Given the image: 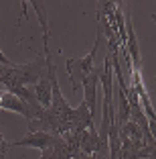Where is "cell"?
<instances>
[{"mask_svg": "<svg viewBox=\"0 0 156 159\" xmlns=\"http://www.w3.org/2000/svg\"><path fill=\"white\" fill-rule=\"evenodd\" d=\"M103 39V33L97 29V35H95V43H93L91 51L87 55H81V57H67L65 59V66H67V75L71 80V86L73 90H79L81 82L95 70V55H97V49H99V41Z\"/></svg>", "mask_w": 156, "mask_h": 159, "instance_id": "cell-1", "label": "cell"}, {"mask_svg": "<svg viewBox=\"0 0 156 159\" xmlns=\"http://www.w3.org/2000/svg\"><path fill=\"white\" fill-rule=\"evenodd\" d=\"M0 110L16 112V114L27 118V122L39 120V118L43 116V112H45L43 106H31L27 100H23L20 96H16V94H12V92H6V90L0 92Z\"/></svg>", "mask_w": 156, "mask_h": 159, "instance_id": "cell-2", "label": "cell"}, {"mask_svg": "<svg viewBox=\"0 0 156 159\" xmlns=\"http://www.w3.org/2000/svg\"><path fill=\"white\" fill-rule=\"evenodd\" d=\"M79 157V139L77 133H67L57 137L49 149L41 151V159H77Z\"/></svg>", "mask_w": 156, "mask_h": 159, "instance_id": "cell-3", "label": "cell"}, {"mask_svg": "<svg viewBox=\"0 0 156 159\" xmlns=\"http://www.w3.org/2000/svg\"><path fill=\"white\" fill-rule=\"evenodd\" d=\"M130 80H132V84H130V86L136 90L138 100H140V106H142L144 114H146V118H148L150 135H152V139L156 141V110H154V106H152L150 96H148L146 88H144V84H142V75H140V71H132V74H130Z\"/></svg>", "mask_w": 156, "mask_h": 159, "instance_id": "cell-4", "label": "cell"}, {"mask_svg": "<svg viewBox=\"0 0 156 159\" xmlns=\"http://www.w3.org/2000/svg\"><path fill=\"white\" fill-rule=\"evenodd\" d=\"M57 141L55 135H51V133H45V131H37V133H27L23 139L14 141V143H8L10 147H35V149H49L53 143Z\"/></svg>", "mask_w": 156, "mask_h": 159, "instance_id": "cell-5", "label": "cell"}, {"mask_svg": "<svg viewBox=\"0 0 156 159\" xmlns=\"http://www.w3.org/2000/svg\"><path fill=\"white\" fill-rule=\"evenodd\" d=\"M97 82H99V71L97 70H93L91 74L81 82V86H83V104L89 108V112L93 114V118H95V112H97V106H95L97 104V98H95Z\"/></svg>", "mask_w": 156, "mask_h": 159, "instance_id": "cell-6", "label": "cell"}, {"mask_svg": "<svg viewBox=\"0 0 156 159\" xmlns=\"http://www.w3.org/2000/svg\"><path fill=\"white\" fill-rule=\"evenodd\" d=\"M32 92H35V96H37L39 104H41L43 108L51 106V82H49V78H47V70H45V75L32 86Z\"/></svg>", "mask_w": 156, "mask_h": 159, "instance_id": "cell-7", "label": "cell"}, {"mask_svg": "<svg viewBox=\"0 0 156 159\" xmlns=\"http://www.w3.org/2000/svg\"><path fill=\"white\" fill-rule=\"evenodd\" d=\"M8 149H10V145L6 143L4 137L0 135V159H6V153H8Z\"/></svg>", "mask_w": 156, "mask_h": 159, "instance_id": "cell-8", "label": "cell"}, {"mask_svg": "<svg viewBox=\"0 0 156 159\" xmlns=\"http://www.w3.org/2000/svg\"><path fill=\"white\" fill-rule=\"evenodd\" d=\"M77 159H103L101 155H79Z\"/></svg>", "mask_w": 156, "mask_h": 159, "instance_id": "cell-9", "label": "cell"}, {"mask_svg": "<svg viewBox=\"0 0 156 159\" xmlns=\"http://www.w3.org/2000/svg\"><path fill=\"white\" fill-rule=\"evenodd\" d=\"M152 20H154V23H156V12H152Z\"/></svg>", "mask_w": 156, "mask_h": 159, "instance_id": "cell-10", "label": "cell"}]
</instances>
